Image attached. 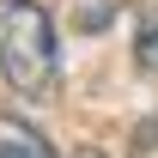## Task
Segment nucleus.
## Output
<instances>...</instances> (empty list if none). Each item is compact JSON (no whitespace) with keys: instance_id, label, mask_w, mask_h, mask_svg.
<instances>
[{"instance_id":"obj_1","label":"nucleus","mask_w":158,"mask_h":158,"mask_svg":"<svg viewBox=\"0 0 158 158\" xmlns=\"http://www.w3.org/2000/svg\"><path fill=\"white\" fill-rule=\"evenodd\" d=\"M0 79L31 98L55 91V24L37 0H0Z\"/></svg>"},{"instance_id":"obj_5","label":"nucleus","mask_w":158,"mask_h":158,"mask_svg":"<svg viewBox=\"0 0 158 158\" xmlns=\"http://www.w3.org/2000/svg\"><path fill=\"white\" fill-rule=\"evenodd\" d=\"M79 158H103V152H91V146H85V152H79Z\"/></svg>"},{"instance_id":"obj_3","label":"nucleus","mask_w":158,"mask_h":158,"mask_svg":"<svg viewBox=\"0 0 158 158\" xmlns=\"http://www.w3.org/2000/svg\"><path fill=\"white\" fill-rule=\"evenodd\" d=\"M134 61L146 67V73H158V19L140 24V43H134Z\"/></svg>"},{"instance_id":"obj_2","label":"nucleus","mask_w":158,"mask_h":158,"mask_svg":"<svg viewBox=\"0 0 158 158\" xmlns=\"http://www.w3.org/2000/svg\"><path fill=\"white\" fill-rule=\"evenodd\" d=\"M0 158H55V146L24 116H6V110H0Z\"/></svg>"},{"instance_id":"obj_4","label":"nucleus","mask_w":158,"mask_h":158,"mask_svg":"<svg viewBox=\"0 0 158 158\" xmlns=\"http://www.w3.org/2000/svg\"><path fill=\"white\" fill-rule=\"evenodd\" d=\"M140 158H158V128H140Z\"/></svg>"}]
</instances>
